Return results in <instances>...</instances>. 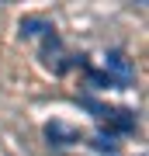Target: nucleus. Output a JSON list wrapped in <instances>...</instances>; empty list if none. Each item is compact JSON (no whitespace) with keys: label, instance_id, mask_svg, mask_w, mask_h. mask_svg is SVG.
I'll return each instance as SVG.
<instances>
[{"label":"nucleus","instance_id":"1","mask_svg":"<svg viewBox=\"0 0 149 156\" xmlns=\"http://www.w3.org/2000/svg\"><path fill=\"white\" fill-rule=\"evenodd\" d=\"M108 66L115 69V73H118L122 80H128V76H132V69H128V62H125L122 56H118V52H115V56H108Z\"/></svg>","mask_w":149,"mask_h":156}]
</instances>
